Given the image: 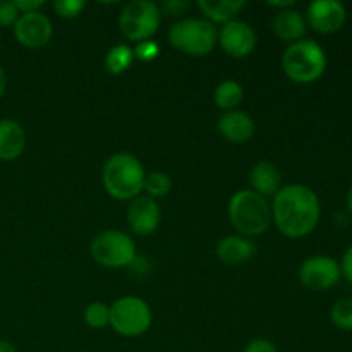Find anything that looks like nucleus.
I'll list each match as a JSON object with an SVG mask.
<instances>
[{
    "label": "nucleus",
    "instance_id": "obj_21",
    "mask_svg": "<svg viewBox=\"0 0 352 352\" xmlns=\"http://www.w3.org/2000/svg\"><path fill=\"white\" fill-rule=\"evenodd\" d=\"M134 60V50L127 45H117L110 48L105 57V67L110 74H122Z\"/></svg>",
    "mask_w": 352,
    "mask_h": 352
},
{
    "label": "nucleus",
    "instance_id": "obj_5",
    "mask_svg": "<svg viewBox=\"0 0 352 352\" xmlns=\"http://www.w3.org/2000/svg\"><path fill=\"white\" fill-rule=\"evenodd\" d=\"M168 41L182 54L205 57L215 48L217 30L206 19H182L170 28Z\"/></svg>",
    "mask_w": 352,
    "mask_h": 352
},
{
    "label": "nucleus",
    "instance_id": "obj_25",
    "mask_svg": "<svg viewBox=\"0 0 352 352\" xmlns=\"http://www.w3.org/2000/svg\"><path fill=\"white\" fill-rule=\"evenodd\" d=\"M86 3L82 0H57L54 2L55 12L65 19H74L85 10Z\"/></svg>",
    "mask_w": 352,
    "mask_h": 352
},
{
    "label": "nucleus",
    "instance_id": "obj_17",
    "mask_svg": "<svg viewBox=\"0 0 352 352\" xmlns=\"http://www.w3.org/2000/svg\"><path fill=\"white\" fill-rule=\"evenodd\" d=\"M256 254V244L243 236H227L217 246V256L226 265H241Z\"/></svg>",
    "mask_w": 352,
    "mask_h": 352
},
{
    "label": "nucleus",
    "instance_id": "obj_34",
    "mask_svg": "<svg viewBox=\"0 0 352 352\" xmlns=\"http://www.w3.org/2000/svg\"><path fill=\"white\" fill-rule=\"evenodd\" d=\"M0 352H17L16 347L7 340H0Z\"/></svg>",
    "mask_w": 352,
    "mask_h": 352
},
{
    "label": "nucleus",
    "instance_id": "obj_4",
    "mask_svg": "<svg viewBox=\"0 0 352 352\" xmlns=\"http://www.w3.org/2000/svg\"><path fill=\"white\" fill-rule=\"evenodd\" d=\"M282 69L291 81L298 85H311L325 74V50L313 40L296 41L285 48L282 55Z\"/></svg>",
    "mask_w": 352,
    "mask_h": 352
},
{
    "label": "nucleus",
    "instance_id": "obj_18",
    "mask_svg": "<svg viewBox=\"0 0 352 352\" xmlns=\"http://www.w3.org/2000/svg\"><path fill=\"white\" fill-rule=\"evenodd\" d=\"M306 24L308 23H306V19L299 10L284 9L274 17L272 28H274L277 38H280L282 41L296 43V41L302 40V36H305Z\"/></svg>",
    "mask_w": 352,
    "mask_h": 352
},
{
    "label": "nucleus",
    "instance_id": "obj_10",
    "mask_svg": "<svg viewBox=\"0 0 352 352\" xmlns=\"http://www.w3.org/2000/svg\"><path fill=\"white\" fill-rule=\"evenodd\" d=\"M347 21V9L339 0H315L309 3L306 23L323 34L337 33Z\"/></svg>",
    "mask_w": 352,
    "mask_h": 352
},
{
    "label": "nucleus",
    "instance_id": "obj_32",
    "mask_svg": "<svg viewBox=\"0 0 352 352\" xmlns=\"http://www.w3.org/2000/svg\"><path fill=\"white\" fill-rule=\"evenodd\" d=\"M268 6L282 7V10H284V9H289V7L294 6V0H285V2H284V0H280V2H272V0H270V2H268Z\"/></svg>",
    "mask_w": 352,
    "mask_h": 352
},
{
    "label": "nucleus",
    "instance_id": "obj_35",
    "mask_svg": "<svg viewBox=\"0 0 352 352\" xmlns=\"http://www.w3.org/2000/svg\"><path fill=\"white\" fill-rule=\"evenodd\" d=\"M346 201H347V208H349V212L352 213V184H351L349 191H347V198H346Z\"/></svg>",
    "mask_w": 352,
    "mask_h": 352
},
{
    "label": "nucleus",
    "instance_id": "obj_11",
    "mask_svg": "<svg viewBox=\"0 0 352 352\" xmlns=\"http://www.w3.org/2000/svg\"><path fill=\"white\" fill-rule=\"evenodd\" d=\"M52 34H54L52 21L40 10L21 14L14 24V36L23 47L28 48L45 47L50 41Z\"/></svg>",
    "mask_w": 352,
    "mask_h": 352
},
{
    "label": "nucleus",
    "instance_id": "obj_1",
    "mask_svg": "<svg viewBox=\"0 0 352 352\" xmlns=\"http://www.w3.org/2000/svg\"><path fill=\"white\" fill-rule=\"evenodd\" d=\"M322 206L316 192L302 184L282 186L274 196L272 219L277 229L291 239H301L316 229Z\"/></svg>",
    "mask_w": 352,
    "mask_h": 352
},
{
    "label": "nucleus",
    "instance_id": "obj_29",
    "mask_svg": "<svg viewBox=\"0 0 352 352\" xmlns=\"http://www.w3.org/2000/svg\"><path fill=\"white\" fill-rule=\"evenodd\" d=\"M188 9L189 2H184V0H168L162 3V10H165L168 16H182Z\"/></svg>",
    "mask_w": 352,
    "mask_h": 352
},
{
    "label": "nucleus",
    "instance_id": "obj_33",
    "mask_svg": "<svg viewBox=\"0 0 352 352\" xmlns=\"http://www.w3.org/2000/svg\"><path fill=\"white\" fill-rule=\"evenodd\" d=\"M6 88H7V78H6V72H3V69L0 67V98H2L3 93H6Z\"/></svg>",
    "mask_w": 352,
    "mask_h": 352
},
{
    "label": "nucleus",
    "instance_id": "obj_14",
    "mask_svg": "<svg viewBox=\"0 0 352 352\" xmlns=\"http://www.w3.org/2000/svg\"><path fill=\"white\" fill-rule=\"evenodd\" d=\"M251 191L267 198H274L282 188V174L272 162H258L250 172Z\"/></svg>",
    "mask_w": 352,
    "mask_h": 352
},
{
    "label": "nucleus",
    "instance_id": "obj_6",
    "mask_svg": "<svg viewBox=\"0 0 352 352\" xmlns=\"http://www.w3.org/2000/svg\"><path fill=\"white\" fill-rule=\"evenodd\" d=\"M89 253L102 267L124 268L136 260V244L120 230H103L93 237Z\"/></svg>",
    "mask_w": 352,
    "mask_h": 352
},
{
    "label": "nucleus",
    "instance_id": "obj_9",
    "mask_svg": "<svg viewBox=\"0 0 352 352\" xmlns=\"http://www.w3.org/2000/svg\"><path fill=\"white\" fill-rule=\"evenodd\" d=\"M342 277L340 263L332 256L316 254L306 258L299 267V280L311 291H329Z\"/></svg>",
    "mask_w": 352,
    "mask_h": 352
},
{
    "label": "nucleus",
    "instance_id": "obj_27",
    "mask_svg": "<svg viewBox=\"0 0 352 352\" xmlns=\"http://www.w3.org/2000/svg\"><path fill=\"white\" fill-rule=\"evenodd\" d=\"M158 45L153 43V41H141L138 43V47L134 48V57H138L140 60H153L158 55Z\"/></svg>",
    "mask_w": 352,
    "mask_h": 352
},
{
    "label": "nucleus",
    "instance_id": "obj_2",
    "mask_svg": "<svg viewBox=\"0 0 352 352\" xmlns=\"http://www.w3.org/2000/svg\"><path fill=\"white\" fill-rule=\"evenodd\" d=\"M143 165L134 155L116 153L103 165L102 182L105 191L119 201H127L140 196L144 186Z\"/></svg>",
    "mask_w": 352,
    "mask_h": 352
},
{
    "label": "nucleus",
    "instance_id": "obj_31",
    "mask_svg": "<svg viewBox=\"0 0 352 352\" xmlns=\"http://www.w3.org/2000/svg\"><path fill=\"white\" fill-rule=\"evenodd\" d=\"M340 272H342L344 277L352 284V244L347 248V251L344 253L342 260H340Z\"/></svg>",
    "mask_w": 352,
    "mask_h": 352
},
{
    "label": "nucleus",
    "instance_id": "obj_13",
    "mask_svg": "<svg viewBox=\"0 0 352 352\" xmlns=\"http://www.w3.org/2000/svg\"><path fill=\"white\" fill-rule=\"evenodd\" d=\"M160 206L150 196H138L131 201L127 210V222L131 230L138 236H150L160 226Z\"/></svg>",
    "mask_w": 352,
    "mask_h": 352
},
{
    "label": "nucleus",
    "instance_id": "obj_12",
    "mask_svg": "<svg viewBox=\"0 0 352 352\" xmlns=\"http://www.w3.org/2000/svg\"><path fill=\"white\" fill-rule=\"evenodd\" d=\"M219 43L227 55L244 58L256 48V33L253 28L243 21H230L223 24L219 34Z\"/></svg>",
    "mask_w": 352,
    "mask_h": 352
},
{
    "label": "nucleus",
    "instance_id": "obj_15",
    "mask_svg": "<svg viewBox=\"0 0 352 352\" xmlns=\"http://www.w3.org/2000/svg\"><path fill=\"white\" fill-rule=\"evenodd\" d=\"M220 134L226 138L230 143H246L253 138L254 134V122L248 113L241 112V110H232V112H226L219 119Z\"/></svg>",
    "mask_w": 352,
    "mask_h": 352
},
{
    "label": "nucleus",
    "instance_id": "obj_28",
    "mask_svg": "<svg viewBox=\"0 0 352 352\" xmlns=\"http://www.w3.org/2000/svg\"><path fill=\"white\" fill-rule=\"evenodd\" d=\"M243 352H278V351L272 340L253 339L246 347H244Z\"/></svg>",
    "mask_w": 352,
    "mask_h": 352
},
{
    "label": "nucleus",
    "instance_id": "obj_24",
    "mask_svg": "<svg viewBox=\"0 0 352 352\" xmlns=\"http://www.w3.org/2000/svg\"><path fill=\"white\" fill-rule=\"evenodd\" d=\"M85 322L95 330L105 329L107 325H110V306L100 301L91 302L85 311Z\"/></svg>",
    "mask_w": 352,
    "mask_h": 352
},
{
    "label": "nucleus",
    "instance_id": "obj_26",
    "mask_svg": "<svg viewBox=\"0 0 352 352\" xmlns=\"http://www.w3.org/2000/svg\"><path fill=\"white\" fill-rule=\"evenodd\" d=\"M19 10H17L16 2L10 0H0V28H9L16 24L19 19Z\"/></svg>",
    "mask_w": 352,
    "mask_h": 352
},
{
    "label": "nucleus",
    "instance_id": "obj_19",
    "mask_svg": "<svg viewBox=\"0 0 352 352\" xmlns=\"http://www.w3.org/2000/svg\"><path fill=\"white\" fill-rule=\"evenodd\" d=\"M244 6H246L244 0H198V9L212 24L230 23L241 12V9H244Z\"/></svg>",
    "mask_w": 352,
    "mask_h": 352
},
{
    "label": "nucleus",
    "instance_id": "obj_20",
    "mask_svg": "<svg viewBox=\"0 0 352 352\" xmlns=\"http://www.w3.org/2000/svg\"><path fill=\"white\" fill-rule=\"evenodd\" d=\"M244 100V89L243 86L237 81H232V79H227V81H222L215 88V93H213V102L219 107L220 110H226V112H232L237 107L241 105V102Z\"/></svg>",
    "mask_w": 352,
    "mask_h": 352
},
{
    "label": "nucleus",
    "instance_id": "obj_22",
    "mask_svg": "<svg viewBox=\"0 0 352 352\" xmlns=\"http://www.w3.org/2000/svg\"><path fill=\"white\" fill-rule=\"evenodd\" d=\"M170 189L172 181L165 172H150L144 177L143 191H146L150 198H164V196H167L170 192Z\"/></svg>",
    "mask_w": 352,
    "mask_h": 352
},
{
    "label": "nucleus",
    "instance_id": "obj_8",
    "mask_svg": "<svg viewBox=\"0 0 352 352\" xmlns=\"http://www.w3.org/2000/svg\"><path fill=\"white\" fill-rule=\"evenodd\" d=\"M162 12L157 3L134 0L124 6L119 16L120 33L131 41H148L158 31Z\"/></svg>",
    "mask_w": 352,
    "mask_h": 352
},
{
    "label": "nucleus",
    "instance_id": "obj_30",
    "mask_svg": "<svg viewBox=\"0 0 352 352\" xmlns=\"http://www.w3.org/2000/svg\"><path fill=\"white\" fill-rule=\"evenodd\" d=\"M43 6V0H16V7L17 10H19V14L36 12V10H40Z\"/></svg>",
    "mask_w": 352,
    "mask_h": 352
},
{
    "label": "nucleus",
    "instance_id": "obj_23",
    "mask_svg": "<svg viewBox=\"0 0 352 352\" xmlns=\"http://www.w3.org/2000/svg\"><path fill=\"white\" fill-rule=\"evenodd\" d=\"M332 323L339 330L352 332V298H342L330 309Z\"/></svg>",
    "mask_w": 352,
    "mask_h": 352
},
{
    "label": "nucleus",
    "instance_id": "obj_7",
    "mask_svg": "<svg viewBox=\"0 0 352 352\" xmlns=\"http://www.w3.org/2000/svg\"><path fill=\"white\" fill-rule=\"evenodd\" d=\"M151 309L136 296H124L110 306V327L122 337H140L151 327Z\"/></svg>",
    "mask_w": 352,
    "mask_h": 352
},
{
    "label": "nucleus",
    "instance_id": "obj_16",
    "mask_svg": "<svg viewBox=\"0 0 352 352\" xmlns=\"http://www.w3.org/2000/svg\"><path fill=\"white\" fill-rule=\"evenodd\" d=\"M26 134L21 124L12 119H0V160L12 162L23 155Z\"/></svg>",
    "mask_w": 352,
    "mask_h": 352
},
{
    "label": "nucleus",
    "instance_id": "obj_3",
    "mask_svg": "<svg viewBox=\"0 0 352 352\" xmlns=\"http://www.w3.org/2000/svg\"><path fill=\"white\" fill-rule=\"evenodd\" d=\"M229 219L234 229L250 239L267 232L272 223V208L263 196L251 189H241L229 201Z\"/></svg>",
    "mask_w": 352,
    "mask_h": 352
}]
</instances>
